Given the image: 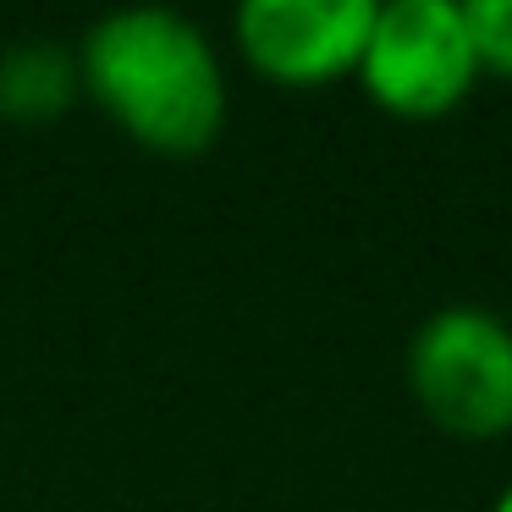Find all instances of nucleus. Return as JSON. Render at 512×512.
Segmentation results:
<instances>
[{
	"mask_svg": "<svg viewBox=\"0 0 512 512\" xmlns=\"http://www.w3.org/2000/svg\"><path fill=\"white\" fill-rule=\"evenodd\" d=\"M83 94L155 155H199L226 127V72L210 34L166 6H127L83 34Z\"/></svg>",
	"mask_w": 512,
	"mask_h": 512,
	"instance_id": "f257e3e1",
	"label": "nucleus"
},
{
	"mask_svg": "<svg viewBox=\"0 0 512 512\" xmlns=\"http://www.w3.org/2000/svg\"><path fill=\"white\" fill-rule=\"evenodd\" d=\"M408 386L424 419L457 441L512 430V325L479 303L435 309L408 347Z\"/></svg>",
	"mask_w": 512,
	"mask_h": 512,
	"instance_id": "f03ea898",
	"label": "nucleus"
},
{
	"mask_svg": "<svg viewBox=\"0 0 512 512\" xmlns=\"http://www.w3.org/2000/svg\"><path fill=\"white\" fill-rule=\"evenodd\" d=\"M386 116L435 122L457 111L479 83L468 23L457 0H391L375 6L364 61L353 72Z\"/></svg>",
	"mask_w": 512,
	"mask_h": 512,
	"instance_id": "7ed1b4c3",
	"label": "nucleus"
},
{
	"mask_svg": "<svg viewBox=\"0 0 512 512\" xmlns=\"http://www.w3.org/2000/svg\"><path fill=\"white\" fill-rule=\"evenodd\" d=\"M369 23L375 0H248L237 12V50L281 89H325L358 72Z\"/></svg>",
	"mask_w": 512,
	"mask_h": 512,
	"instance_id": "20e7f679",
	"label": "nucleus"
},
{
	"mask_svg": "<svg viewBox=\"0 0 512 512\" xmlns=\"http://www.w3.org/2000/svg\"><path fill=\"white\" fill-rule=\"evenodd\" d=\"M83 94L78 56L56 50L50 39H23V45L0 50V116L6 122H56L72 100Z\"/></svg>",
	"mask_w": 512,
	"mask_h": 512,
	"instance_id": "39448f33",
	"label": "nucleus"
},
{
	"mask_svg": "<svg viewBox=\"0 0 512 512\" xmlns=\"http://www.w3.org/2000/svg\"><path fill=\"white\" fill-rule=\"evenodd\" d=\"M463 23L479 72L512 83V0H463Z\"/></svg>",
	"mask_w": 512,
	"mask_h": 512,
	"instance_id": "423d86ee",
	"label": "nucleus"
},
{
	"mask_svg": "<svg viewBox=\"0 0 512 512\" xmlns=\"http://www.w3.org/2000/svg\"><path fill=\"white\" fill-rule=\"evenodd\" d=\"M490 512H512V485H507V490H501V496H496V507H490Z\"/></svg>",
	"mask_w": 512,
	"mask_h": 512,
	"instance_id": "0eeeda50",
	"label": "nucleus"
}]
</instances>
